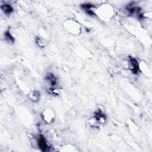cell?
Listing matches in <instances>:
<instances>
[{"label": "cell", "mask_w": 152, "mask_h": 152, "mask_svg": "<svg viewBox=\"0 0 152 152\" xmlns=\"http://www.w3.org/2000/svg\"><path fill=\"white\" fill-rule=\"evenodd\" d=\"M42 117L46 123H52L54 118V114L53 113V111L50 109H46L44 113H42Z\"/></svg>", "instance_id": "3957f363"}, {"label": "cell", "mask_w": 152, "mask_h": 152, "mask_svg": "<svg viewBox=\"0 0 152 152\" xmlns=\"http://www.w3.org/2000/svg\"><path fill=\"white\" fill-rule=\"evenodd\" d=\"M94 119L97 122V124H104L106 121V116L102 112L101 110H98L95 114V118Z\"/></svg>", "instance_id": "7a4b0ae2"}, {"label": "cell", "mask_w": 152, "mask_h": 152, "mask_svg": "<svg viewBox=\"0 0 152 152\" xmlns=\"http://www.w3.org/2000/svg\"><path fill=\"white\" fill-rule=\"evenodd\" d=\"M130 68L134 74L138 73L139 71V65L137 59L133 57H129Z\"/></svg>", "instance_id": "6da1fadb"}, {"label": "cell", "mask_w": 152, "mask_h": 152, "mask_svg": "<svg viewBox=\"0 0 152 152\" xmlns=\"http://www.w3.org/2000/svg\"><path fill=\"white\" fill-rule=\"evenodd\" d=\"M29 99L32 100L33 102H36L40 99V93L37 91H33V92H30L28 95Z\"/></svg>", "instance_id": "ba28073f"}, {"label": "cell", "mask_w": 152, "mask_h": 152, "mask_svg": "<svg viewBox=\"0 0 152 152\" xmlns=\"http://www.w3.org/2000/svg\"><path fill=\"white\" fill-rule=\"evenodd\" d=\"M36 44H37L38 46H39L40 47H44L45 46V43L43 41V40L40 38V37H37L36 39Z\"/></svg>", "instance_id": "30bf717a"}, {"label": "cell", "mask_w": 152, "mask_h": 152, "mask_svg": "<svg viewBox=\"0 0 152 152\" xmlns=\"http://www.w3.org/2000/svg\"><path fill=\"white\" fill-rule=\"evenodd\" d=\"M46 80L49 83L50 86H51L52 87H54L57 83V78L52 73H49L46 76Z\"/></svg>", "instance_id": "5b68a950"}, {"label": "cell", "mask_w": 152, "mask_h": 152, "mask_svg": "<svg viewBox=\"0 0 152 152\" xmlns=\"http://www.w3.org/2000/svg\"><path fill=\"white\" fill-rule=\"evenodd\" d=\"M38 145L39 148L41 149L44 151H46L49 150V147L48 146L47 143H46V140L44 136L40 135L39 136V140H38Z\"/></svg>", "instance_id": "277c9868"}, {"label": "cell", "mask_w": 152, "mask_h": 152, "mask_svg": "<svg viewBox=\"0 0 152 152\" xmlns=\"http://www.w3.org/2000/svg\"><path fill=\"white\" fill-rule=\"evenodd\" d=\"M1 8L3 10V12L6 14H10L14 10L13 7L11 5L5 3L1 6Z\"/></svg>", "instance_id": "52a82bcc"}, {"label": "cell", "mask_w": 152, "mask_h": 152, "mask_svg": "<svg viewBox=\"0 0 152 152\" xmlns=\"http://www.w3.org/2000/svg\"><path fill=\"white\" fill-rule=\"evenodd\" d=\"M93 5L91 4H85L82 5V8L85 10V12H86L90 16H93L95 13L93 11Z\"/></svg>", "instance_id": "8992f818"}, {"label": "cell", "mask_w": 152, "mask_h": 152, "mask_svg": "<svg viewBox=\"0 0 152 152\" xmlns=\"http://www.w3.org/2000/svg\"><path fill=\"white\" fill-rule=\"evenodd\" d=\"M5 36L6 39L8 40L9 42H10V43H14V41H15L14 38L11 35V33H10L9 30H7V31L5 33Z\"/></svg>", "instance_id": "9c48e42d"}]
</instances>
